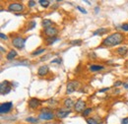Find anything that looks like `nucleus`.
<instances>
[{"instance_id":"nucleus-2","label":"nucleus","mask_w":128,"mask_h":124,"mask_svg":"<svg viewBox=\"0 0 128 124\" xmlns=\"http://www.w3.org/2000/svg\"><path fill=\"white\" fill-rule=\"evenodd\" d=\"M80 87V83L78 81H70L67 83V87H66V94H72L74 93L78 88Z\"/></svg>"},{"instance_id":"nucleus-33","label":"nucleus","mask_w":128,"mask_h":124,"mask_svg":"<svg viewBox=\"0 0 128 124\" xmlns=\"http://www.w3.org/2000/svg\"><path fill=\"white\" fill-rule=\"evenodd\" d=\"M121 84H122V82H121V81H117V82H115V83H114V85H113V86H114V88H115V87H119Z\"/></svg>"},{"instance_id":"nucleus-6","label":"nucleus","mask_w":128,"mask_h":124,"mask_svg":"<svg viewBox=\"0 0 128 124\" xmlns=\"http://www.w3.org/2000/svg\"><path fill=\"white\" fill-rule=\"evenodd\" d=\"M74 109L76 112H82L86 109V102L83 99H78L74 104Z\"/></svg>"},{"instance_id":"nucleus-37","label":"nucleus","mask_w":128,"mask_h":124,"mask_svg":"<svg viewBox=\"0 0 128 124\" xmlns=\"http://www.w3.org/2000/svg\"><path fill=\"white\" fill-rule=\"evenodd\" d=\"M99 10H100V8H99V7H96V9H95V12H96V13H98V12H99Z\"/></svg>"},{"instance_id":"nucleus-19","label":"nucleus","mask_w":128,"mask_h":124,"mask_svg":"<svg viewBox=\"0 0 128 124\" xmlns=\"http://www.w3.org/2000/svg\"><path fill=\"white\" fill-rule=\"evenodd\" d=\"M45 40H46V42H47L48 45H51V44H53L55 41L59 40V38H57L56 37H46Z\"/></svg>"},{"instance_id":"nucleus-14","label":"nucleus","mask_w":128,"mask_h":124,"mask_svg":"<svg viewBox=\"0 0 128 124\" xmlns=\"http://www.w3.org/2000/svg\"><path fill=\"white\" fill-rule=\"evenodd\" d=\"M116 52H117V54L123 56V55H126V54H127L128 48H127L126 46H120V47H118V48L116 49Z\"/></svg>"},{"instance_id":"nucleus-10","label":"nucleus","mask_w":128,"mask_h":124,"mask_svg":"<svg viewBox=\"0 0 128 124\" xmlns=\"http://www.w3.org/2000/svg\"><path fill=\"white\" fill-rule=\"evenodd\" d=\"M44 34L47 36V37H55L58 34V31L56 28L50 27V28H47L44 30Z\"/></svg>"},{"instance_id":"nucleus-32","label":"nucleus","mask_w":128,"mask_h":124,"mask_svg":"<svg viewBox=\"0 0 128 124\" xmlns=\"http://www.w3.org/2000/svg\"><path fill=\"white\" fill-rule=\"evenodd\" d=\"M121 124H128V117L123 118L122 121H121Z\"/></svg>"},{"instance_id":"nucleus-29","label":"nucleus","mask_w":128,"mask_h":124,"mask_svg":"<svg viewBox=\"0 0 128 124\" xmlns=\"http://www.w3.org/2000/svg\"><path fill=\"white\" fill-rule=\"evenodd\" d=\"M0 37H1V39H5V40H7V39H8V37H7L6 35H4L3 33L0 34Z\"/></svg>"},{"instance_id":"nucleus-39","label":"nucleus","mask_w":128,"mask_h":124,"mask_svg":"<svg viewBox=\"0 0 128 124\" xmlns=\"http://www.w3.org/2000/svg\"><path fill=\"white\" fill-rule=\"evenodd\" d=\"M54 124H57V123H54Z\"/></svg>"},{"instance_id":"nucleus-36","label":"nucleus","mask_w":128,"mask_h":124,"mask_svg":"<svg viewBox=\"0 0 128 124\" xmlns=\"http://www.w3.org/2000/svg\"><path fill=\"white\" fill-rule=\"evenodd\" d=\"M0 49H1V52H5V49H4V47H3V46L0 47Z\"/></svg>"},{"instance_id":"nucleus-15","label":"nucleus","mask_w":128,"mask_h":124,"mask_svg":"<svg viewBox=\"0 0 128 124\" xmlns=\"http://www.w3.org/2000/svg\"><path fill=\"white\" fill-rule=\"evenodd\" d=\"M18 55V53H17V51L16 50H10L8 53H7V55H6V58H7V60H9V61H11V60H13L16 56Z\"/></svg>"},{"instance_id":"nucleus-18","label":"nucleus","mask_w":128,"mask_h":124,"mask_svg":"<svg viewBox=\"0 0 128 124\" xmlns=\"http://www.w3.org/2000/svg\"><path fill=\"white\" fill-rule=\"evenodd\" d=\"M41 25H42V27H43V28H45V29L50 28V27L52 26V21H50V20H48V19H45V20H43V21H42Z\"/></svg>"},{"instance_id":"nucleus-17","label":"nucleus","mask_w":128,"mask_h":124,"mask_svg":"<svg viewBox=\"0 0 128 124\" xmlns=\"http://www.w3.org/2000/svg\"><path fill=\"white\" fill-rule=\"evenodd\" d=\"M108 32V29H105V28H101V29H98L97 31H95L94 33H93V35L94 36H97V35H103V34H105V33H107Z\"/></svg>"},{"instance_id":"nucleus-3","label":"nucleus","mask_w":128,"mask_h":124,"mask_svg":"<svg viewBox=\"0 0 128 124\" xmlns=\"http://www.w3.org/2000/svg\"><path fill=\"white\" fill-rule=\"evenodd\" d=\"M55 117V114L52 111H49L47 108H43L39 114V118L43 120H51Z\"/></svg>"},{"instance_id":"nucleus-34","label":"nucleus","mask_w":128,"mask_h":124,"mask_svg":"<svg viewBox=\"0 0 128 124\" xmlns=\"http://www.w3.org/2000/svg\"><path fill=\"white\" fill-rule=\"evenodd\" d=\"M109 90V88H103V89H101L99 92L100 93H104V92H106V91H108Z\"/></svg>"},{"instance_id":"nucleus-30","label":"nucleus","mask_w":128,"mask_h":124,"mask_svg":"<svg viewBox=\"0 0 128 124\" xmlns=\"http://www.w3.org/2000/svg\"><path fill=\"white\" fill-rule=\"evenodd\" d=\"M36 4H37V2H36V1H29V2H28L29 7H34Z\"/></svg>"},{"instance_id":"nucleus-8","label":"nucleus","mask_w":128,"mask_h":124,"mask_svg":"<svg viewBox=\"0 0 128 124\" xmlns=\"http://www.w3.org/2000/svg\"><path fill=\"white\" fill-rule=\"evenodd\" d=\"M71 113V110L68 109V108H61V109H58L55 116L59 119H63V118H65L68 116V114Z\"/></svg>"},{"instance_id":"nucleus-16","label":"nucleus","mask_w":128,"mask_h":124,"mask_svg":"<svg viewBox=\"0 0 128 124\" xmlns=\"http://www.w3.org/2000/svg\"><path fill=\"white\" fill-rule=\"evenodd\" d=\"M75 103H74V101H73V99H66L65 100H64V106H65L66 108H70V107H72L73 105H74Z\"/></svg>"},{"instance_id":"nucleus-26","label":"nucleus","mask_w":128,"mask_h":124,"mask_svg":"<svg viewBox=\"0 0 128 124\" xmlns=\"http://www.w3.org/2000/svg\"><path fill=\"white\" fill-rule=\"evenodd\" d=\"M36 25H37V23H36L35 21H32V22L29 24V26H28V30H33V29L36 27Z\"/></svg>"},{"instance_id":"nucleus-7","label":"nucleus","mask_w":128,"mask_h":124,"mask_svg":"<svg viewBox=\"0 0 128 124\" xmlns=\"http://www.w3.org/2000/svg\"><path fill=\"white\" fill-rule=\"evenodd\" d=\"M12 107H13V102H11V101L1 103V105H0V113L1 114L8 113L12 109Z\"/></svg>"},{"instance_id":"nucleus-20","label":"nucleus","mask_w":128,"mask_h":124,"mask_svg":"<svg viewBox=\"0 0 128 124\" xmlns=\"http://www.w3.org/2000/svg\"><path fill=\"white\" fill-rule=\"evenodd\" d=\"M38 3H39L42 7H44V8H47V7L49 6V4H50V2L48 1V0H39Z\"/></svg>"},{"instance_id":"nucleus-28","label":"nucleus","mask_w":128,"mask_h":124,"mask_svg":"<svg viewBox=\"0 0 128 124\" xmlns=\"http://www.w3.org/2000/svg\"><path fill=\"white\" fill-rule=\"evenodd\" d=\"M121 29H122L123 31L127 32V31H128V24H122V25H121Z\"/></svg>"},{"instance_id":"nucleus-13","label":"nucleus","mask_w":128,"mask_h":124,"mask_svg":"<svg viewBox=\"0 0 128 124\" xmlns=\"http://www.w3.org/2000/svg\"><path fill=\"white\" fill-rule=\"evenodd\" d=\"M89 68H90V70H91L92 72H98V71H102V70H103V69H104V66H102V65L93 64V65L89 66Z\"/></svg>"},{"instance_id":"nucleus-31","label":"nucleus","mask_w":128,"mask_h":124,"mask_svg":"<svg viewBox=\"0 0 128 124\" xmlns=\"http://www.w3.org/2000/svg\"><path fill=\"white\" fill-rule=\"evenodd\" d=\"M77 9H78L79 11H81L82 13H84V14H87V11H86L84 8H82V7H80V6H77Z\"/></svg>"},{"instance_id":"nucleus-5","label":"nucleus","mask_w":128,"mask_h":124,"mask_svg":"<svg viewBox=\"0 0 128 124\" xmlns=\"http://www.w3.org/2000/svg\"><path fill=\"white\" fill-rule=\"evenodd\" d=\"M25 42H26V38H23L21 37H17L12 40V44L18 49H23L25 46Z\"/></svg>"},{"instance_id":"nucleus-11","label":"nucleus","mask_w":128,"mask_h":124,"mask_svg":"<svg viewBox=\"0 0 128 124\" xmlns=\"http://www.w3.org/2000/svg\"><path fill=\"white\" fill-rule=\"evenodd\" d=\"M40 103H41V101L38 99H31L29 100V106L31 108H37V107H38V105Z\"/></svg>"},{"instance_id":"nucleus-21","label":"nucleus","mask_w":128,"mask_h":124,"mask_svg":"<svg viewBox=\"0 0 128 124\" xmlns=\"http://www.w3.org/2000/svg\"><path fill=\"white\" fill-rule=\"evenodd\" d=\"M44 51H45V48H38V49L35 50V51L32 53V55H33V56H37V55L41 54V53H42V52H44Z\"/></svg>"},{"instance_id":"nucleus-27","label":"nucleus","mask_w":128,"mask_h":124,"mask_svg":"<svg viewBox=\"0 0 128 124\" xmlns=\"http://www.w3.org/2000/svg\"><path fill=\"white\" fill-rule=\"evenodd\" d=\"M62 62V59L61 58H55L53 60H51V63H57V64H60Z\"/></svg>"},{"instance_id":"nucleus-9","label":"nucleus","mask_w":128,"mask_h":124,"mask_svg":"<svg viewBox=\"0 0 128 124\" xmlns=\"http://www.w3.org/2000/svg\"><path fill=\"white\" fill-rule=\"evenodd\" d=\"M23 9H24V6H23L22 3L14 2V3H10V4L8 5V10L11 11V12H13V11L19 12V11H22Z\"/></svg>"},{"instance_id":"nucleus-23","label":"nucleus","mask_w":128,"mask_h":124,"mask_svg":"<svg viewBox=\"0 0 128 124\" xmlns=\"http://www.w3.org/2000/svg\"><path fill=\"white\" fill-rule=\"evenodd\" d=\"M93 111V108H86L84 111H83V113H82V115L84 116V117H86V116H88L91 112Z\"/></svg>"},{"instance_id":"nucleus-22","label":"nucleus","mask_w":128,"mask_h":124,"mask_svg":"<svg viewBox=\"0 0 128 124\" xmlns=\"http://www.w3.org/2000/svg\"><path fill=\"white\" fill-rule=\"evenodd\" d=\"M87 123L88 124H101L98 120H96V119H94V118H87Z\"/></svg>"},{"instance_id":"nucleus-38","label":"nucleus","mask_w":128,"mask_h":124,"mask_svg":"<svg viewBox=\"0 0 128 124\" xmlns=\"http://www.w3.org/2000/svg\"><path fill=\"white\" fill-rule=\"evenodd\" d=\"M124 88H125V89H128V84H126V85H124Z\"/></svg>"},{"instance_id":"nucleus-12","label":"nucleus","mask_w":128,"mask_h":124,"mask_svg":"<svg viewBox=\"0 0 128 124\" xmlns=\"http://www.w3.org/2000/svg\"><path fill=\"white\" fill-rule=\"evenodd\" d=\"M47 73H48V67H47L46 65L40 66V67L38 68V76H44V75H46Z\"/></svg>"},{"instance_id":"nucleus-35","label":"nucleus","mask_w":128,"mask_h":124,"mask_svg":"<svg viewBox=\"0 0 128 124\" xmlns=\"http://www.w3.org/2000/svg\"><path fill=\"white\" fill-rule=\"evenodd\" d=\"M48 102H49L50 104H56V103H57V101H55V100H53V99H52V100H51V99H49V100H48Z\"/></svg>"},{"instance_id":"nucleus-25","label":"nucleus","mask_w":128,"mask_h":124,"mask_svg":"<svg viewBox=\"0 0 128 124\" xmlns=\"http://www.w3.org/2000/svg\"><path fill=\"white\" fill-rule=\"evenodd\" d=\"M26 121L30 122V123H37L38 122V119L37 118H34V117H28L26 118Z\"/></svg>"},{"instance_id":"nucleus-24","label":"nucleus","mask_w":128,"mask_h":124,"mask_svg":"<svg viewBox=\"0 0 128 124\" xmlns=\"http://www.w3.org/2000/svg\"><path fill=\"white\" fill-rule=\"evenodd\" d=\"M70 44H72V45H81V44H82V40H81V39L72 40V41L70 42Z\"/></svg>"},{"instance_id":"nucleus-4","label":"nucleus","mask_w":128,"mask_h":124,"mask_svg":"<svg viewBox=\"0 0 128 124\" xmlns=\"http://www.w3.org/2000/svg\"><path fill=\"white\" fill-rule=\"evenodd\" d=\"M12 91V87L11 84L8 81H3L1 84H0V92H1V95H7Z\"/></svg>"},{"instance_id":"nucleus-1","label":"nucleus","mask_w":128,"mask_h":124,"mask_svg":"<svg viewBox=\"0 0 128 124\" xmlns=\"http://www.w3.org/2000/svg\"><path fill=\"white\" fill-rule=\"evenodd\" d=\"M124 39V36L120 33H115L110 35L109 37H107L106 38H104L102 40V45L103 46H114L117 45L119 43H121Z\"/></svg>"}]
</instances>
